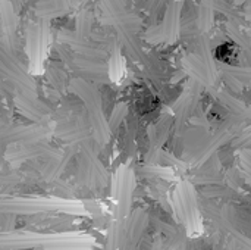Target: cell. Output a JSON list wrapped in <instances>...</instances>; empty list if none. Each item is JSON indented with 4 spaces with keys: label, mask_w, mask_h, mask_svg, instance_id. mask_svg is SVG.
Masks as SVG:
<instances>
[{
    "label": "cell",
    "mask_w": 251,
    "mask_h": 250,
    "mask_svg": "<svg viewBox=\"0 0 251 250\" xmlns=\"http://www.w3.org/2000/svg\"><path fill=\"white\" fill-rule=\"evenodd\" d=\"M94 242L84 234H0V250H90Z\"/></svg>",
    "instance_id": "obj_1"
},
{
    "label": "cell",
    "mask_w": 251,
    "mask_h": 250,
    "mask_svg": "<svg viewBox=\"0 0 251 250\" xmlns=\"http://www.w3.org/2000/svg\"><path fill=\"white\" fill-rule=\"evenodd\" d=\"M125 115H126V108H125V105H118V106L115 108V111H113L112 116H110L109 128L113 131V130L121 124V121H122V118H124Z\"/></svg>",
    "instance_id": "obj_3"
},
{
    "label": "cell",
    "mask_w": 251,
    "mask_h": 250,
    "mask_svg": "<svg viewBox=\"0 0 251 250\" xmlns=\"http://www.w3.org/2000/svg\"><path fill=\"white\" fill-rule=\"evenodd\" d=\"M150 250H163V243H162V240H156L154 245H153V248Z\"/></svg>",
    "instance_id": "obj_4"
},
{
    "label": "cell",
    "mask_w": 251,
    "mask_h": 250,
    "mask_svg": "<svg viewBox=\"0 0 251 250\" xmlns=\"http://www.w3.org/2000/svg\"><path fill=\"white\" fill-rule=\"evenodd\" d=\"M53 211H63L78 214L82 209L66 202H54V200H32V199H3L0 197V214L15 215V214H44Z\"/></svg>",
    "instance_id": "obj_2"
}]
</instances>
